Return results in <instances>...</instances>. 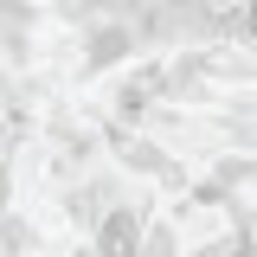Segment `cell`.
Returning <instances> with one entry per match:
<instances>
[{"mask_svg":"<svg viewBox=\"0 0 257 257\" xmlns=\"http://www.w3.org/2000/svg\"><path fill=\"white\" fill-rule=\"evenodd\" d=\"M244 251L257 257V212H251V219H244Z\"/></svg>","mask_w":257,"mask_h":257,"instance_id":"1","label":"cell"}]
</instances>
